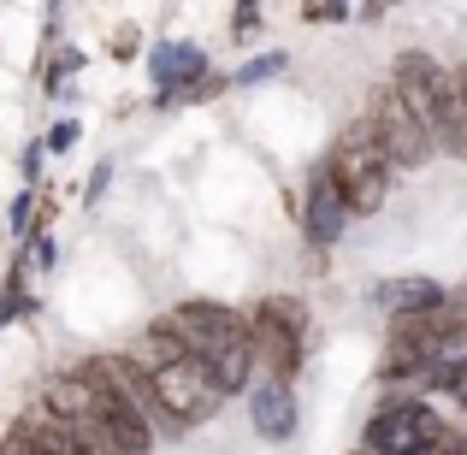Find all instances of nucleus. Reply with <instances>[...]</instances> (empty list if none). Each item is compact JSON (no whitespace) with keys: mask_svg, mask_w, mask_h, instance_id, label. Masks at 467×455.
Here are the masks:
<instances>
[{"mask_svg":"<svg viewBox=\"0 0 467 455\" xmlns=\"http://www.w3.org/2000/svg\"><path fill=\"white\" fill-rule=\"evenodd\" d=\"M171 326L183 331L195 361L213 367V378L225 385V397H249V385L261 378L254 367V343H249V314L231 302H213V296H183L178 307H166Z\"/></svg>","mask_w":467,"mask_h":455,"instance_id":"nucleus-1","label":"nucleus"},{"mask_svg":"<svg viewBox=\"0 0 467 455\" xmlns=\"http://www.w3.org/2000/svg\"><path fill=\"white\" fill-rule=\"evenodd\" d=\"M390 83L414 107V119L432 130L438 160H467V95H462L456 71L438 54H426V47H402L390 59Z\"/></svg>","mask_w":467,"mask_h":455,"instance_id":"nucleus-2","label":"nucleus"},{"mask_svg":"<svg viewBox=\"0 0 467 455\" xmlns=\"http://www.w3.org/2000/svg\"><path fill=\"white\" fill-rule=\"evenodd\" d=\"M319 160L331 166V178H337V190H343V202H349V213H355V219L385 213L390 190H397V178H402V171L390 166L385 142L373 137V125H367V119L343 125L337 137H331V149L319 154Z\"/></svg>","mask_w":467,"mask_h":455,"instance_id":"nucleus-3","label":"nucleus"},{"mask_svg":"<svg viewBox=\"0 0 467 455\" xmlns=\"http://www.w3.org/2000/svg\"><path fill=\"white\" fill-rule=\"evenodd\" d=\"M249 314V343H254V367H261L266 378H285V385H296L302 367H308L314 355V314L302 296H261L254 307H243Z\"/></svg>","mask_w":467,"mask_h":455,"instance_id":"nucleus-4","label":"nucleus"},{"mask_svg":"<svg viewBox=\"0 0 467 455\" xmlns=\"http://www.w3.org/2000/svg\"><path fill=\"white\" fill-rule=\"evenodd\" d=\"M450 426L456 420L432 397H420V390H385V402L361 426V444L373 455H432L450 438Z\"/></svg>","mask_w":467,"mask_h":455,"instance_id":"nucleus-5","label":"nucleus"},{"mask_svg":"<svg viewBox=\"0 0 467 455\" xmlns=\"http://www.w3.org/2000/svg\"><path fill=\"white\" fill-rule=\"evenodd\" d=\"M367 125H373V137L385 142V154H390V166L397 171H426L438 160V142H432V130L414 119V107L397 95V83H379L373 95H367Z\"/></svg>","mask_w":467,"mask_h":455,"instance_id":"nucleus-6","label":"nucleus"},{"mask_svg":"<svg viewBox=\"0 0 467 455\" xmlns=\"http://www.w3.org/2000/svg\"><path fill=\"white\" fill-rule=\"evenodd\" d=\"M154 373V390H160V402H166V414L183 426V432H195V426H207L219 408H225V385L213 378V367L207 361H195V355H178V361H160L149 367Z\"/></svg>","mask_w":467,"mask_h":455,"instance_id":"nucleus-7","label":"nucleus"},{"mask_svg":"<svg viewBox=\"0 0 467 455\" xmlns=\"http://www.w3.org/2000/svg\"><path fill=\"white\" fill-rule=\"evenodd\" d=\"M78 373L89 378V426H95V432H101V438H107V444H113L119 455H154L160 438H154V426L142 420V408H137V402H130L125 390H119L113 378H107L101 367L89 361V355L78 361Z\"/></svg>","mask_w":467,"mask_h":455,"instance_id":"nucleus-8","label":"nucleus"},{"mask_svg":"<svg viewBox=\"0 0 467 455\" xmlns=\"http://www.w3.org/2000/svg\"><path fill=\"white\" fill-rule=\"evenodd\" d=\"M290 207H296V219H302V243H308V249H337L343 231H349V219H355L326 160L308 166V178H302V202H290Z\"/></svg>","mask_w":467,"mask_h":455,"instance_id":"nucleus-9","label":"nucleus"},{"mask_svg":"<svg viewBox=\"0 0 467 455\" xmlns=\"http://www.w3.org/2000/svg\"><path fill=\"white\" fill-rule=\"evenodd\" d=\"M249 426L254 438H266V444H290L302 426V402H296V385H285V378H254L249 385Z\"/></svg>","mask_w":467,"mask_h":455,"instance_id":"nucleus-10","label":"nucleus"},{"mask_svg":"<svg viewBox=\"0 0 467 455\" xmlns=\"http://www.w3.org/2000/svg\"><path fill=\"white\" fill-rule=\"evenodd\" d=\"M207 54L195 42H154L149 54V78H154V107H183V89L195 78H207Z\"/></svg>","mask_w":467,"mask_h":455,"instance_id":"nucleus-11","label":"nucleus"},{"mask_svg":"<svg viewBox=\"0 0 467 455\" xmlns=\"http://www.w3.org/2000/svg\"><path fill=\"white\" fill-rule=\"evenodd\" d=\"M444 296H450V284H438V278H426V273L379 278V284L367 290V302H373L385 319H397V314H420V307H438Z\"/></svg>","mask_w":467,"mask_h":455,"instance_id":"nucleus-12","label":"nucleus"},{"mask_svg":"<svg viewBox=\"0 0 467 455\" xmlns=\"http://www.w3.org/2000/svg\"><path fill=\"white\" fill-rule=\"evenodd\" d=\"M30 261H12V273H6V284H0V326H12V319H24L36 307V296H30Z\"/></svg>","mask_w":467,"mask_h":455,"instance_id":"nucleus-13","label":"nucleus"},{"mask_svg":"<svg viewBox=\"0 0 467 455\" xmlns=\"http://www.w3.org/2000/svg\"><path fill=\"white\" fill-rule=\"evenodd\" d=\"M285 66H290V54H285V47H273V54H254L243 71H231V89H261V83L285 78Z\"/></svg>","mask_w":467,"mask_h":455,"instance_id":"nucleus-14","label":"nucleus"},{"mask_svg":"<svg viewBox=\"0 0 467 455\" xmlns=\"http://www.w3.org/2000/svg\"><path fill=\"white\" fill-rule=\"evenodd\" d=\"M355 0H302V24H349Z\"/></svg>","mask_w":467,"mask_h":455,"instance_id":"nucleus-15","label":"nucleus"},{"mask_svg":"<svg viewBox=\"0 0 467 455\" xmlns=\"http://www.w3.org/2000/svg\"><path fill=\"white\" fill-rule=\"evenodd\" d=\"M107 54H113L119 66H130V59L142 54V30H137V24H119V30L107 36Z\"/></svg>","mask_w":467,"mask_h":455,"instance_id":"nucleus-16","label":"nucleus"},{"mask_svg":"<svg viewBox=\"0 0 467 455\" xmlns=\"http://www.w3.org/2000/svg\"><path fill=\"white\" fill-rule=\"evenodd\" d=\"M225 89H231L225 71H207V78H195L190 89H183V107H202V101H213V95H225Z\"/></svg>","mask_w":467,"mask_h":455,"instance_id":"nucleus-17","label":"nucleus"},{"mask_svg":"<svg viewBox=\"0 0 467 455\" xmlns=\"http://www.w3.org/2000/svg\"><path fill=\"white\" fill-rule=\"evenodd\" d=\"M254 30H261V0H237V12H231V42H249Z\"/></svg>","mask_w":467,"mask_h":455,"instance_id":"nucleus-18","label":"nucleus"},{"mask_svg":"<svg viewBox=\"0 0 467 455\" xmlns=\"http://www.w3.org/2000/svg\"><path fill=\"white\" fill-rule=\"evenodd\" d=\"M78 71H83V54H78V47H59V59L47 66V89L59 95V83H66V78H78Z\"/></svg>","mask_w":467,"mask_h":455,"instance_id":"nucleus-19","label":"nucleus"},{"mask_svg":"<svg viewBox=\"0 0 467 455\" xmlns=\"http://www.w3.org/2000/svg\"><path fill=\"white\" fill-rule=\"evenodd\" d=\"M47 154H66V149H78V119H59V125L54 130H47Z\"/></svg>","mask_w":467,"mask_h":455,"instance_id":"nucleus-20","label":"nucleus"},{"mask_svg":"<svg viewBox=\"0 0 467 455\" xmlns=\"http://www.w3.org/2000/svg\"><path fill=\"white\" fill-rule=\"evenodd\" d=\"M107 183H113V166H107V160H101V166L89 171V183H83V202L95 207V202H101V195H107Z\"/></svg>","mask_w":467,"mask_h":455,"instance_id":"nucleus-21","label":"nucleus"},{"mask_svg":"<svg viewBox=\"0 0 467 455\" xmlns=\"http://www.w3.org/2000/svg\"><path fill=\"white\" fill-rule=\"evenodd\" d=\"M30 207H36V195H30V190L12 202V231H18V237H30Z\"/></svg>","mask_w":467,"mask_h":455,"instance_id":"nucleus-22","label":"nucleus"},{"mask_svg":"<svg viewBox=\"0 0 467 455\" xmlns=\"http://www.w3.org/2000/svg\"><path fill=\"white\" fill-rule=\"evenodd\" d=\"M42 160H47V142H30V149H24V178H36Z\"/></svg>","mask_w":467,"mask_h":455,"instance_id":"nucleus-23","label":"nucleus"},{"mask_svg":"<svg viewBox=\"0 0 467 455\" xmlns=\"http://www.w3.org/2000/svg\"><path fill=\"white\" fill-rule=\"evenodd\" d=\"M0 455H42V450H30V444H12V438H0Z\"/></svg>","mask_w":467,"mask_h":455,"instance_id":"nucleus-24","label":"nucleus"},{"mask_svg":"<svg viewBox=\"0 0 467 455\" xmlns=\"http://www.w3.org/2000/svg\"><path fill=\"white\" fill-rule=\"evenodd\" d=\"M456 296V314H462V343H467V290H450Z\"/></svg>","mask_w":467,"mask_h":455,"instance_id":"nucleus-25","label":"nucleus"},{"mask_svg":"<svg viewBox=\"0 0 467 455\" xmlns=\"http://www.w3.org/2000/svg\"><path fill=\"white\" fill-rule=\"evenodd\" d=\"M343 455H373V450H367V444H355V450H343Z\"/></svg>","mask_w":467,"mask_h":455,"instance_id":"nucleus-26","label":"nucleus"},{"mask_svg":"<svg viewBox=\"0 0 467 455\" xmlns=\"http://www.w3.org/2000/svg\"><path fill=\"white\" fill-rule=\"evenodd\" d=\"M456 78H462V95H467V66H462V71H456Z\"/></svg>","mask_w":467,"mask_h":455,"instance_id":"nucleus-27","label":"nucleus"}]
</instances>
